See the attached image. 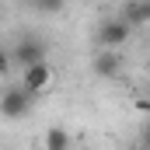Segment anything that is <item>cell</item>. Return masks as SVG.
<instances>
[{
  "instance_id": "4",
  "label": "cell",
  "mask_w": 150,
  "mask_h": 150,
  "mask_svg": "<svg viewBox=\"0 0 150 150\" xmlns=\"http://www.w3.org/2000/svg\"><path fill=\"white\" fill-rule=\"evenodd\" d=\"M11 56H14L21 67H32V63H42V59H45V45H42L38 38H21V45H18Z\"/></svg>"
},
{
  "instance_id": "9",
  "label": "cell",
  "mask_w": 150,
  "mask_h": 150,
  "mask_svg": "<svg viewBox=\"0 0 150 150\" xmlns=\"http://www.w3.org/2000/svg\"><path fill=\"white\" fill-rule=\"evenodd\" d=\"M136 108H140V112H147V115H150V101H136Z\"/></svg>"
},
{
  "instance_id": "6",
  "label": "cell",
  "mask_w": 150,
  "mask_h": 150,
  "mask_svg": "<svg viewBox=\"0 0 150 150\" xmlns=\"http://www.w3.org/2000/svg\"><path fill=\"white\" fill-rule=\"evenodd\" d=\"M133 28H143V25H150V0H133L129 7H126V14H122Z\"/></svg>"
},
{
  "instance_id": "8",
  "label": "cell",
  "mask_w": 150,
  "mask_h": 150,
  "mask_svg": "<svg viewBox=\"0 0 150 150\" xmlns=\"http://www.w3.org/2000/svg\"><path fill=\"white\" fill-rule=\"evenodd\" d=\"M38 11H45V14H52V11H59L63 7V0H35Z\"/></svg>"
},
{
  "instance_id": "2",
  "label": "cell",
  "mask_w": 150,
  "mask_h": 150,
  "mask_svg": "<svg viewBox=\"0 0 150 150\" xmlns=\"http://www.w3.org/2000/svg\"><path fill=\"white\" fill-rule=\"evenodd\" d=\"M32 91H25L21 84H7V91H4V101H0V112H4V119H21V115L32 108Z\"/></svg>"
},
{
  "instance_id": "5",
  "label": "cell",
  "mask_w": 150,
  "mask_h": 150,
  "mask_svg": "<svg viewBox=\"0 0 150 150\" xmlns=\"http://www.w3.org/2000/svg\"><path fill=\"white\" fill-rule=\"evenodd\" d=\"M119 67H122V59L115 56V49H101V52L91 59V70H94L98 77H105V80L119 77Z\"/></svg>"
},
{
  "instance_id": "1",
  "label": "cell",
  "mask_w": 150,
  "mask_h": 150,
  "mask_svg": "<svg viewBox=\"0 0 150 150\" xmlns=\"http://www.w3.org/2000/svg\"><path fill=\"white\" fill-rule=\"evenodd\" d=\"M56 80V70L42 59V63H32V67H21V87L32 91V94H45Z\"/></svg>"
},
{
  "instance_id": "7",
  "label": "cell",
  "mask_w": 150,
  "mask_h": 150,
  "mask_svg": "<svg viewBox=\"0 0 150 150\" xmlns=\"http://www.w3.org/2000/svg\"><path fill=\"white\" fill-rule=\"evenodd\" d=\"M74 136L63 129V126H49L45 129V150H70Z\"/></svg>"
},
{
  "instance_id": "3",
  "label": "cell",
  "mask_w": 150,
  "mask_h": 150,
  "mask_svg": "<svg viewBox=\"0 0 150 150\" xmlns=\"http://www.w3.org/2000/svg\"><path fill=\"white\" fill-rule=\"evenodd\" d=\"M129 35H133V25L126 18H115V21H105L98 28V45L101 49H119V45L129 42Z\"/></svg>"
},
{
  "instance_id": "10",
  "label": "cell",
  "mask_w": 150,
  "mask_h": 150,
  "mask_svg": "<svg viewBox=\"0 0 150 150\" xmlns=\"http://www.w3.org/2000/svg\"><path fill=\"white\" fill-rule=\"evenodd\" d=\"M143 143H147V147H150V129H147V136H143Z\"/></svg>"
}]
</instances>
